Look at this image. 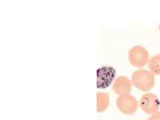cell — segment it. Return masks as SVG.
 Wrapping results in <instances>:
<instances>
[{"mask_svg":"<svg viewBox=\"0 0 160 120\" xmlns=\"http://www.w3.org/2000/svg\"><path fill=\"white\" fill-rule=\"evenodd\" d=\"M116 76V70L111 66L99 68L97 71V86L98 88H108Z\"/></svg>","mask_w":160,"mask_h":120,"instance_id":"1","label":"cell"},{"mask_svg":"<svg viewBox=\"0 0 160 120\" xmlns=\"http://www.w3.org/2000/svg\"><path fill=\"white\" fill-rule=\"evenodd\" d=\"M117 106L122 112L132 114L136 112L138 103L134 98L128 95H123L117 99Z\"/></svg>","mask_w":160,"mask_h":120,"instance_id":"2","label":"cell"},{"mask_svg":"<svg viewBox=\"0 0 160 120\" xmlns=\"http://www.w3.org/2000/svg\"><path fill=\"white\" fill-rule=\"evenodd\" d=\"M152 77L149 72L143 70L138 71L133 74V81L136 86L142 89L146 90L150 87L152 83Z\"/></svg>","mask_w":160,"mask_h":120,"instance_id":"3","label":"cell"},{"mask_svg":"<svg viewBox=\"0 0 160 120\" xmlns=\"http://www.w3.org/2000/svg\"><path fill=\"white\" fill-rule=\"evenodd\" d=\"M130 61L135 66H142L147 59V53L145 50L139 46L133 48L129 53Z\"/></svg>","mask_w":160,"mask_h":120,"instance_id":"4","label":"cell"},{"mask_svg":"<svg viewBox=\"0 0 160 120\" xmlns=\"http://www.w3.org/2000/svg\"><path fill=\"white\" fill-rule=\"evenodd\" d=\"M140 103H141V107L143 111L147 113H152L156 111L157 108L154 98L149 94H146L143 96L141 99Z\"/></svg>","mask_w":160,"mask_h":120,"instance_id":"5","label":"cell"},{"mask_svg":"<svg viewBox=\"0 0 160 120\" xmlns=\"http://www.w3.org/2000/svg\"><path fill=\"white\" fill-rule=\"evenodd\" d=\"M129 81L123 77H119L115 80L113 83L114 91L118 93H123L129 91L130 85Z\"/></svg>","mask_w":160,"mask_h":120,"instance_id":"6","label":"cell"},{"mask_svg":"<svg viewBox=\"0 0 160 120\" xmlns=\"http://www.w3.org/2000/svg\"><path fill=\"white\" fill-rule=\"evenodd\" d=\"M109 103L108 94L103 92L97 93V112H102L106 110Z\"/></svg>","mask_w":160,"mask_h":120,"instance_id":"7","label":"cell"}]
</instances>
